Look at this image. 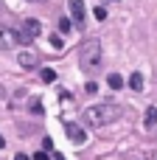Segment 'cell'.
I'll return each mask as SVG.
<instances>
[{
    "instance_id": "obj_1",
    "label": "cell",
    "mask_w": 157,
    "mask_h": 160,
    "mask_svg": "<svg viewBox=\"0 0 157 160\" xmlns=\"http://www.w3.org/2000/svg\"><path fill=\"white\" fill-rule=\"evenodd\" d=\"M121 115H124V107L110 104V101H101V104H93V107L84 110V121H87L90 127H107V124H115Z\"/></svg>"
},
{
    "instance_id": "obj_2",
    "label": "cell",
    "mask_w": 157,
    "mask_h": 160,
    "mask_svg": "<svg viewBox=\"0 0 157 160\" xmlns=\"http://www.w3.org/2000/svg\"><path fill=\"white\" fill-rule=\"evenodd\" d=\"M79 65H81V70H87V73H93V70L101 65V42H98V39H87V42L79 48Z\"/></svg>"
},
{
    "instance_id": "obj_3",
    "label": "cell",
    "mask_w": 157,
    "mask_h": 160,
    "mask_svg": "<svg viewBox=\"0 0 157 160\" xmlns=\"http://www.w3.org/2000/svg\"><path fill=\"white\" fill-rule=\"evenodd\" d=\"M20 42H31V37L14 31V28H8V25H0V51H11V48L20 45Z\"/></svg>"
},
{
    "instance_id": "obj_4",
    "label": "cell",
    "mask_w": 157,
    "mask_h": 160,
    "mask_svg": "<svg viewBox=\"0 0 157 160\" xmlns=\"http://www.w3.org/2000/svg\"><path fill=\"white\" fill-rule=\"evenodd\" d=\"M17 65H20L22 70H34V68H37V53H34V51H20V53H17Z\"/></svg>"
},
{
    "instance_id": "obj_5",
    "label": "cell",
    "mask_w": 157,
    "mask_h": 160,
    "mask_svg": "<svg viewBox=\"0 0 157 160\" xmlns=\"http://www.w3.org/2000/svg\"><path fill=\"white\" fill-rule=\"evenodd\" d=\"M65 132H67V138H70L73 143H79V146H81V143L87 141V132H84V129H81L79 124H67V127H65Z\"/></svg>"
},
{
    "instance_id": "obj_6",
    "label": "cell",
    "mask_w": 157,
    "mask_h": 160,
    "mask_svg": "<svg viewBox=\"0 0 157 160\" xmlns=\"http://www.w3.org/2000/svg\"><path fill=\"white\" fill-rule=\"evenodd\" d=\"M67 6H70V20H76L79 25L84 22V14H87V8H84V0H67Z\"/></svg>"
},
{
    "instance_id": "obj_7",
    "label": "cell",
    "mask_w": 157,
    "mask_h": 160,
    "mask_svg": "<svg viewBox=\"0 0 157 160\" xmlns=\"http://www.w3.org/2000/svg\"><path fill=\"white\" fill-rule=\"evenodd\" d=\"M22 28H25V37H37V34L42 31L39 20H25V22H22Z\"/></svg>"
},
{
    "instance_id": "obj_8",
    "label": "cell",
    "mask_w": 157,
    "mask_h": 160,
    "mask_svg": "<svg viewBox=\"0 0 157 160\" xmlns=\"http://www.w3.org/2000/svg\"><path fill=\"white\" fill-rule=\"evenodd\" d=\"M107 84H110L112 90H121V87H124V76H121V73H110V76H107Z\"/></svg>"
},
{
    "instance_id": "obj_9",
    "label": "cell",
    "mask_w": 157,
    "mask_h": 160,
    "mask_svg": "<svg viewBox=\"0 0 157 160\" xmlns=\"http://www.w3.org/2000/svg\"><path fill=\"white\" fill-rule=\"evenodd\" d=\"M143 124H146V127H155V124H157V107H149V110H146Z\"/></svg>"
},
{
    "instance_id": "obj_10",
    "label": "cell",
    "mask_w": 157,
    "mask_h": 160,
    "mask_svg": "<svg viewBox=\"0 0 157 160\" xmlns=\"http://www.w3.org/2000/svg\"><path fill=\"white\" fill-rule=\"evenodd\" d=\"M129 87L132 90H143V73H132L129 76Z\"/></svg>"
},
{
    "instance_id": "obj_11",
    "label": "cell",
    "mask_w": 157,
    "mask_h": 160,
    "mask_svg": "<svg viewBox=\"0 0 157 160\" xmlns=\"http://www.w3.org/2000/svg\"><path fill=\"white\" fill-rule=\"evenodd\" d=\"M51 45H53L56 51H62V48H65V39H62V37H56V34H51Z\"/></svg>"
},
{
    "instance_id": "obj_12",
    "label": "cell",
    "mask_w": 157,
    "mask_h": 160,
    "mask_svg": "<svg viewBox=\"0 0 157 160\" xmlns=\"http://www.w3.org/2000/svg\"><path fill=\"white\" fill-rule=\"evenodd\" d=\"M70 28H73V22H70L67 17H65V20H59V31H62V34H67Z\"/></svg>"
},
{
    "instance_id": "obj_13",
    "label": "cell",
    "mask_w": 157,
    "mask_h": 160,
    "mask_svg": "<svg viewBox=\"0 0 157 160\" xmlns=\"http://www.w3.org/2000/svg\"><path fill=\"white\" fill-rule=\"evenodd\" d=\"M53 79H56V73H53L51 68H45V70H42V82H48V84H51Z\"/></svg>"
},
{
    "instance_id": "obj_14",
    "label": "cell",
    "mask_w": 157,
    "mask_h": 160,
    "mask_svg": "<svg viewBox=\"0 0 157 160\" xmlns=\"http://www.w3.org/2000/svg\"><path fill=\"white\" fill-rule=\"evenodd\" d=\"M96 20H107V8H104V6L96 8Z\"/></svg>"
},
{
    "instance_id": "obj_15",
    "label": "cell",
    "mask_w": 157,
    "mask_h": 160,
    "mask_svg": "<svg viewBox=\"0 0 157 160\" xmlns=\"http://www.w3.org/2000/svg\"><path fill=\"white\" fill-rule=\"evenodd\" d=\"M84 90L93 96V93H98V84H96V82H87V87H84Z\"/></svg>"
},
{
    "instance_id": "obj_16",
    "label": "cell",
    "mask_w": 157,
    "mask_h": 160,
    "mask_svg": "<svg viewBox=\"0 0 157 160\" xmlns=\"http://www.w3.org/2000/svg\"><path fill=\"white\" fill-rule=\"evenodd\" d=\"M31 112H37V115H42L45 110H42V104H39V101H34V104H31Z\"/></svg>"
},
{
    "instance_id": "obj_17",
    "label": "cell",
    "mask_w": 157,
    "mask_h": 160,
    "mask_svg": "<svg viewBox=\"0 0 157 160\" xmlns=\"http://www.w3.org/2000/svg\"><path fill=\"white\" fill-rule=\"evenodd\" d=\"M34 160H48V155H45V152H37V155H34Z\"/></svg>"
},
{
    "instance_id": "obj_18",
    "label": "cell",
    "mask_w": 157,
    "mask_h": 160,
    "mask_svg": "<svg viewBox=\"0 0 157 160\" xmlns=\"http://www.w3.org/2000/svg\"><path fill=\"white\" fill-rule=\"evenodd\" d=\"M14 160H31V158H28V155H17Z\"/></svg>"
},
{
    "instance_id": "obj_19",
    "label": "cell",
    "mask_w": 157,
    "mask_h": 160,
    "mask_svg": "<svg viewBox=\"0 0 157 160\" xmlns=\"http://www.w3.org/2000/svg\"><path fill=\"white\" fill-rule=\"evenodd\" d=\"M3 146H6V141H3V135H0V149H3Z\"/></svg>"
},
{
    "instance_id": "obj_20",
    "label": "cell",
    "mask_w": 157,
    "mask_h": 160,
    "mask_svg": "<svg viewBox=\"0 0 157 160\" xmlns=\"http://www.w3.org/2000/svg\"><path fill=\"white\" fill-rule=\"evenodd\" d=\"M110 3H118V0H110Z\"/></svg>"
}]
</instances>
